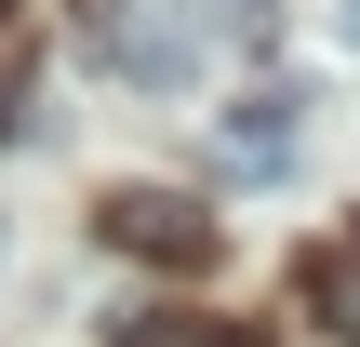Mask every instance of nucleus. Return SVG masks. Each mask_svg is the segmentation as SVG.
Returning a JSON list of instances; mask_svg holds the SVG:
<instances>
[{
    "mask_svg": "<svg viewBox=\"0 0 360 347\" xmlns=\"http://www.w3.org/2000/svg\"><path fill=\"white\" fill-rule=\"evenodd\" d=\"M94 53H107L120 80H147V94H187L214 40H200L187 0H107V13H94Z\"/></svg>",
    "mask_w": 360,
    "mask_h": 347,
    "instance_id": "obj_1",
    "label": "nucleus"
},
{
    "mask_svg": "<svg viewBox=\"0 0 360 347\" xmlns=\"http://www.w3.org/2000/svg\"><path fill=\"white\" fill-rule=\"evenodd\" d=\"M94 227H107L134 267H214V214H200V201H174V187H107V201H94Z\"/></svg>",
    "mask_w": 360,
    "mask_h": 347,
    "instance_id": "obj_2",
    "label": "nucleus"
},
{
    "mask_svg": "<svg viewBox=\"0 0 360 347\" xmlns=\"http://www.w3.org/2000/svg\"><path fill=\"white\" fill-rule=\"evenodd\" d=\"M214 174L227 187H267V174H294V147H307V107L294 94H240V107H214Z\"/></svg>",
    "mask_w": 360,
    "mask_h": 347,
    "instance_id": "obj_3",
    "label": "nucleus"
},
{
    "mask_svg": "<svg viewBox=\"0 0 360 347\" xmlns=\"http://www.w3.org/2000/svg\"><path fill=\"white\" fill-rule=\"evenodd\" d=\"M294 308H307L334 347H360V227H347V241H307V267H294Z\"/></svg>",
    "mask_w": 360,
    "mask_h": 347,
    "instance_id": "obj_4",
    "label": "nucleus"
},
{
    "mask_svg": "<svg viewBox=\"0 0 360 347\" xmlns=\"http://www.w3.org/2000/svg\"><path fill=\"white\" fill-rule=\"evenodd\" d=\"M120 347H254V334H240V321H187V308H134Z\"/></svg>",
    "mask_w": 360,
    "mask_h": 347,
    "instance_id": "obj_5",
    "label": "nucleus"
},
{
    "mask_svg": "<svg viewBox=\"0 0 360 347\" xmlns=\"http://www.w3.org/2000/svg\"><path fill=\"white\" fill-rule=\"evenodd\" d=\"M187 13H200V40H267L281 27V0H187Z\"/></svg>",
    "mask_w": 360,
    "mask_h": 347,
    "instance_id": "obj_6",
    "label": "nucleus"
},
{
    "mask_svg": "<svg viewBox=\"0 0 360 347\" xmlns=\"http://www.w3.org/2000/svg\"><path fill=\"white\" fill-rule=\"evenodd\" d=\"M0 120H13V67H0Z\"/></svg>",
    "mask_w": 360,
    "mask_h": 347,
    "instance_id": "obj_7",
    "label": "nucleus"
},
{
    "mask_svg": "<svg viewBox=\"0 0 360 347\" xmlns=\"http://www.w3.org/2000/svg\"><path fill=\"white\" fill-rule=\"evenodd\" d=\"M347 40H360V0H347Z\"/></svg>",
    "mask_w": 360,
    "mask_h": 347,
    "instance_id": "obj_8",
    "label": "nucleus"
}]
</instances>
